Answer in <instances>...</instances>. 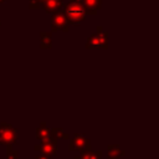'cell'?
Listing matches in <instances>:
<instances>
[{
	"label": "cell",
	"mask_w": 159,
	"mask_h": 159,
	"mask_svg": "<svg viewBox=\"0 0 159 159\" xmlns=\"http://www.w3.org/2000/svg\"><path fill=\"white\" fill-rule=\"evenodd\" d=\"M63 12H65V16H66L68 24H71L73 26H78L86 17L82 0H70L65 5Z\"/></svg>",
	"instance_id": "cell-1"
},
{
	"label": "cell",
	"mask_w": 159,
	"mask_h": 159,
	"mask_svg": "<svg viewBox=\"0 0 159 159\" xmlns=\"http://www.w3.org/2000/svg\"><path fill=\"white\" fill-rule=\"evenodd\" d=\"M108 47V32L102 26H97V31L92 34L86 42V48H107Z\"/></svg>",
	"instance_id": "cell-2"
},
{
	"label": "cell",
	"mask_w": 159,
	"mask_h": 159,
	"mask_svg": "<svg viewBox=\"0 0 159 159\" xmlns=\"http://www.w3.org/2000/svg\"><path fill=\"white\" fill-rule=\"evenodd\" d=\"M17 144V129L10 123H0V145Z\"/></svg>",
	"instance_id": "cell-3"
},
{
	"label": "cell",
	"mask_w": 159,
	"mask_h": 159,
	"mask_svg": "<svg viewBox=\"0 0 159 159\" xmlns=\"http://www.w3.org/2000/svg\"><path fill=\"white\" fill-rule=\"evenodd\" d=\"M68 150L70 152H89L91 150V142L88 138H86L83 134H78V133H75L73 138L71 139L70 144H68Z\"/></svg>",
	"instance_id": "cell-4"
},
{
	"label": "cell",
	"mask_w": 159,
	"mask_h": 159,
	"mask_svg": "<svg viewBox=\"0 0 159 159\" xmlns=\"http://www.w3.org/2000/svg\"><path fill=\"white\" fill-rule=\"evenodd\" d=\"M68 21L65 16L63 10H57L52 14L51 16V32H56V31H63L67 32L68 31Z\"/></svg>",
	"instance_id": "cell-5"
},
{
	"label": "cell",
	"mask_w": 159,
	"mask_h": 159,
	"mask_svg": "<svg viewBox=\"0 0 159 159\" xmlns=\"http://www.w3.org/2000/svg\"><path fill=\"white\" fill-rule=\"evenodd\" d=\"M34 149L47 157H55L57 153V140L50 137L45 140H41L40 144H35Z\"/></svg>",
	"instance_id": "cell-6"
},
{
	"label": "cell",
	"mask_w": 159,
	"mask_h": 159,
	"mask_svg": "<svg viewBox=\"0 0 159 159\" xmlns=\"http://www.w3.org/2000/svg\"><path fill=\"white\" fill-rule=\"evenodd\" d=\"M84 12L89 15H96L102 6V0H82Z\"/></svg>",
	"instance_id": "cell-7"
},
{
	"label": "cell",
	"mask_w": 159,
	"mask_h": 159,
	"mask_svg": "<svg viewBox=\"0 0 159 159\" xmlns=\"http://www.w3.org/2000/svg\"><path fill=\"white\" fill-rule=\"evenodd\" d=\"M62 4H63V0H46L42 4V9L47 14H53L55 11L62 7Z\"/></svg>",
	"instance_id": "cell-8"
},
{
	"label": "cell",
	"mask_w": 159,
	"mask_h": 159,
	"mask_svg": "<svg viewBox=\"0 0 159 159\" xmlns=\"http://www.w3.org/2000/svg\"><path fill=\"white\" fill-rule=\"evenodd\" d=\"M125 155V152L119 148L117 144L108 145V159H120Z\"/></svg>",
	"instance_id": "cell-9"
},
{
	"label": "cell",
	"mask_w": 159,
	"mask_h": 159,
	"mask_svg": "<svg viewBox=\"0 0 159 159\" xmlns=\"http://www.w3.org/2000/svg\"><path fill=\"white\" fill-rule=\"evenodd\" d=\"M103 152L102 150H96V152H82L80 155H76L73 159H102Z\"/></svg>",
	"instance_id": "cell-10"
},
{
	"label": "cell",
	"mask_w": 159,
	"mask_h": 159,
	"mask_svg": "<svg viewBox=\"0 0 159 159\" xmlns=\"http://www.w3.org/2000/svg\"><path fill=\"white\" fill-rule=\"evenodd\" d=\"M51 32L42 31L40 34V47L41 48H51L52 47V40H51Z\"/></svg>",
	"instance_id": "cell-11"
},
{
	"label": "cell",
	"mask_w": 159,
	"mask_h": 159,
	"mask_svg": "<svg viewBox=\"0 0 159 159\" xmlns=\"http://www.w3.org/2000/svg\"><path fill=\"white\" fill-rule=\"evenodd\" d=\"M36 138L41 142V140H45L47 138H50V129L46 127V123L45 122H41L40 127L36 129Z\"/></svg>",
	"instance_id": "cell-12"
},
{
	"label": "cell",
	"mask_w": 159,
	"mask_h": 159,
	"mask_svg": "<svg viewBox=\"0 0 159 159\" xmlns=\"http://www.w3.org/2000/svg\"><path fill=\"white\" fill-rule=\"evenodd\" d=\"M50 137L53 138V139H56V140L57 139H68V134H66L63 132V129L62 128H58V127L50 129Z\"/></svg>",
	"instance_id": "cell-13"
},
{
	"label": "cell",
	"mask_w": 159,
	"mask_h": 159,
	"mask_svg": "<svg viewBox=\"0 0 159 159\" xmlns=\"http://www.w3.org/2000/svg\"><path fill=\"white\" fill-rule=\"evenodd\" d=\"M6 147H7V149H6V159H19V153L12 149L11 144H9Z\"/></svg>",
	"instance_id": "cell-14"
},
{
	"label": "cell",
	"mask_w": 159,
	"mask_h": 159,
	"mask_svg": "<svg viewBox=\"0 0 159 159\" xmlns=\"http://www.w3.org/2000/svg\"><path fill=\"white\" fill-rule=\"evenodd\" d=\"M46 0H29V7L30 9H40L42 7V4Z\"/></svg>",
	"instance_id": "cell-15"
},
{
	"label": "cell",
	"mask_w": 159,
	"mask_h": 159,
	"mask_svg": "<svg viewBox=\"0 0 159 159\" xmlns=\"http://www.w3.org/2000/svg\"><path fill=\"white\" fill-rule=\"evenodd\" d=\"M35 159H50V157H47V155H45V154H40V155L35 157Z\"/></svg>",
	"instance_id": "cell-16"
},
{
	"label": "cell",
	"mask_w": 159,
	"mask_h": 159,
	"mask_svg": "<svg viewBox=\"0 0 159 159\" xmlns=\"http://www.w3.org/2000/svg\"><path fill=\"white\" fill-rule=\"evenodd\" d=\"M5 1H6V0H0V4H4Z\"/></svg>",
	"instance_id": "cell-17"
},
{
	"label": "cell",
	"mask_w": 159,
	"mask_h": 159,
	"mask_svg": "<svg viewBox=\"0 0 159 159\" xmlns=\"http://www.w3.org/2000/svg\"><path fill=\"white\" fill-rule=\"evenodd\" d=\"M0 25H1V21H0Z\"/></svg>",
	"instance_id": "cell-18"
}]
</instances>
